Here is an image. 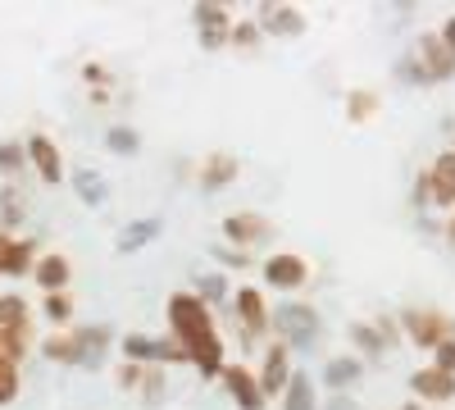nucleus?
Segmentation results:
<instances>
[{
  "label": "nucleus",
  "instance_id": "nucleus-1",
  "mask_svg": "<svg viewBox=\"0 0 455 410\" xmlns=\"http://www.w3.org/2000/svg\"><path fill=\"white\" fill-rule=\"evenodd\" d=\"M169 319H173V333L182 342H196V338L210 333V319H205L196 296H173V301H169Z\"/></svg>",
  "mask_w": 455,
  "mask_h": 410
},
{
  "label": "nucleus",
  "instance_id": "nucleus-2",
  "mask_svg": "<svg viewBox=\"0 0 455 410\" xmlns=\"http://www.w3.org/2000/svg\"><path fill=\"white\" fill-rule=\"evenodd\" d=\"M274 324L287 333L296 347H310L315 333H319V315H315L310 306H278V310H274Z\"/></svg>",
  "mask_w": 455,
  "mask_h": 410
},
{
  "label": "nucleus",
  "instance_id": "nucleus-3",
  "mask_svg": "<svg viewBox=\"0 0 455 410\" xmlns=\"http://www.w3.org/2000/svg\"><path fill=\"white\" fill-rule=\"evenodd\" d=\"M28 156H32L36 173H42V182H60L64 165H60V151H55V141H51V137L32 133V137H28Z\"/></svg>",
  "mask_w": 455,
  "mask_h": 410
},
{
  "label": "nucleus",
  "instance_id": "nucleus-4",
  "mask_svg": "<svg viewBox=\"0 0 455 410\" xmlns=\"http://www.w3.org/2000/svg\"><path fill=\"white\" fill-rule=\"evenodd\" d=\"M264 274H269L274 287H300L306 283V265H300L296 255H274L269 265H264Z\"/></svg>",
  "mask_w": 455,
  "mask_h": 410
},
{
  "label": "nucleus",
  "instance_id": "nucleus-5",
  "mask_svg": "<svg viewBox=\"0 0 455 410\" xmlns=\"http://www.w3.org/2000/svg\"><path fill=\"white\" fill-rule=\"evenodd\" d=\"M428 188H433V197H437L442 205L455 201V151H446V156L437 160V169H433V178H428Z\"/></svg>",
  "mask_w": 455,
  "mask_h": 410
},
{
  "label": "nucleus",
  "instance_id": "nucleus-6",
  "mask_svg": "<svg viewBox=\"0 0 455 410\" xmlns=\"http://www.w3.org/2000/svg\"><path fill=\"white\" fill-rule=\"evenodd\" d=\"M160 229H164L160 219H137L132 229H124V233H119V251H137V246H146V242H156V237H160Z\"/></svg>",
  "mask_w": 455,
  "mask_h": 410
},
{
  "label": "nucleus",
  "instance_id": "nucleus-7",
  "mask_svg": "<svg viewBox=\"0 0 455 410\" xmlns=\"http://www.w3.org/2000/svg\"><path fill=\"white\" fill-rule=\"evenodd\" d=\"M414 392H428V397H451L455 392V379L446 369H424V374H414Z\"/></svg>",
  "mask_w": 455,
  "mask_h": 410
},
{
  "label": "nucleus",
  "instance_id": "nucleus-8",
  "mask_svg": "<svg viewBox=\"0 0 455 410\" xmlns=\"http://www.w3.org/2000/svg\"><path fill=\"white\" fill-rule=\"evenodd\" d=\"M36 283H42L46 292H60V287L68 283V265H64L60 255H46L42 265H36Z\"/></svg>",
  "mask_w": 455,
  "mask_h": 410
},
{
  "label": "nucleus",
  "instance_id": "nucleus-9",
  "mask_svg": "<svg viewBox=\"0 0 455 410\" xmlns=\"http://www.w3.org/2000/svg\"><path fill=\"white\" fill-rule=\"evenodd\" d=\"M73 188H78V197H83L87 205H105V182H100V173L78 169V173H73Z\"/></svg>",
  "mask_w": 455,
  "mask_h": 410
},
{
  "label": "nucleus",
  "instance_id": "nucleus-10",
  "mask_svg": "<svg viewBox=\"0 0 455 410\" xmlns=\"http://www.w3.org/2000/svg\"><path fill=\"white\" fill-rule=\"evenodd\" d=\"M287 410H315V388L306 374H291L287 383Z\"/></svg>",
  "mask_w": 455,
  "mask_h": 410
},
{
  "label": "nucleus",
  "instance_id": "nucleus-11",
  "mask_svg": "<svg viewBox=\"0 0 455 410\" xmlns=\"http://www.w3.org/2000/svg\"><path fill=\"white\" fill-rule=\"evenodd\" d=\"M283 383H287V356L269 351V356H264V392H278Z\"/></svg>",
  "mask_w": 455,
  "mask_h": 410
},
{
  "label": "nucleus",
  "instance_id": "nucleus-12",
  "mask_svg": "<svg viewBox=\"0 0 455 410\" xmlns=\"http://www.w3.org/2000/svg\"><path fill=\"white\" fill-rule=\"evenodd\" d=\"M228 388H233V397H242L246 410H259V388L242 374V369H228Z\"/></svg>",
  "mask_w": 455,
  "mask_h": 410
},
{
  "label": "nucleus",
  "instance_id": "nucleus-13",
  "mask_svg": "<svg viewBox=\"0 0 455 410\" xmlns=\"http://www.w3.org/2000/svg\"><path fill=\"white\" fill-rule=\"evenodd\" d=\"M23 296H0V328L10 333H23Z\"/></svg>",
  "mask_w": 455,
  "mask_h": 410
},
{
  "label": "nucleus",
  "instance_id": "nucleus-14",
  "mask_svg": "<svg viewBox=\"0 0 455 410\" xmlns=\"http://www.w3.org/2000/svg\"><path fill=\"white\" fill-rule=\"evenodd\" d=\"M105 141H109L114 156H132V151H137V133H132V128H109Z\"/></svg>",
  "mask_w": 455,
  "mask_h": 410
},
{
  "label": "nucleus",
  "instance_id": "nucleus-15",
  "mask_svg": "<svg viewBox=\"0 0 455 410\" xmlns=\"http://www.w3.org/2000/svg\"><path fill=\"white\" fill-rule=\"evenodd\" d=\"M355 379H360V365H355V360H332V365H328V383H332V388L355 383Z\"/></svg>",
  "mask_w": 455,
  "mask_h": 410
},
{
  "label": "nucleus",
  "instance_id": "nucleus-16",
  "mask_svg": "<svg viewBox=\"0 0 455 410\" xmlns=\"http://www.w3.org/2000/svg\"><path fill=\"white\" fill-rule=\"evenodd\" d=\"M264 23H269L274 32H300V19L291 10H264Z\"/></svg>",
  "mask_w": 455,
  "mask_h": 410
},
{
  "label": "nucleus",
  "instance_id": "nucleus-17",
  "mask_svg": "<svg viewBox=\"0 0 455 410\" xmlns=\"http://www.w3.org/2000/svg\"><path fill=\"white\" fill-rule=\"evenodd\" d=\"M23 146H14V141H0V173H14L19 165H23Z\"/></svg>",
  "mask_w": 455,
  "mask_h": 410
},
{
  "label": "nucleus",
  "instance_id": "nucleus-18",
  "mask_svg": "<svg viewBox=\"0 0 455 410\" xmlns=\"http://www.w3.org/2000/svg\"><path fill=\"white\" fill-rule=\"evenodd\" d=\"M233 173H237V165H233V160H214V165H210V173H205V188H210V192H219V182H223V178H233Z\"/></svg>",
  "mask_w": 455,
  "mask_h": 410
},
{
  "label": "nucleus",
  "instance_id": "nucleus-19",
  "mask_svg": "<svg viewBox=\"0 0 455 410\" xmlns=\"http://www.w3.org/2000/svg\"><path fill=\"white\" fill-rule=\"evenodd\" d=\"M14 388H19V374H14V365H10V360H0V406H5V401L14 397Z\"/></svg>",
  "mask_w": 455,
  "mask_h": 410
},
{
  "label": "nucleus",
  "instance_id": "nucleus-20",
  "mask_svg": "<svg viewBox=\"0 0 455 410\" xmlns=\"http://www.w3.org/2000/svg\"><path fill=\"white\" fill-rule=\"evenodd\" d=\"M228 233H233V237H259L264 229H259V219H228Z\"/></svg>",
  "mask_w": 455,
  "mask_h": 410
},
{
  "label": "nucleus",
  "instance_id": "nucleus-21",
  "mask_svg": "<svg viewBox=\"0 0 455 410\" xmlns=\"http://www.w3.org/2000/svg\"><path fill=\"white\" fill-rule=\"evenodd\" d=\"M124 351H128V356H137V360H150V356H156V342H146V338H128V342H124Z\"/></svg>",
  "mask_w": 455,
  "mask_h": 410
},
{
  "label": "nucleus",
  "instance_id": "nucleus-22",
  "mask_svg": "<svg viewBox=\"0 0 455 410\" xmlns=\"http://www.w3.org/2000/svg\"><path fill=\"white\" fill-rule=\"evenodd\" d=\"M46 315H51V319H68V301H64L60 292H51V296H46Z\"/></svg>",
  "mask_w": 455,
  "mask_h": 410
},
{
  "label": "nucleus",
  "instance_id": "nucleus-23",
  "mask_svg": "<svg viewBox=\"0 0 455 410\" xmlns=\"http://www.w3.org/2000/svg\"><path fill=\"white\" fill-rule=\"evenodd\" d=\"M242 315H246L251 324H259V296H255V292H242Z\"/></svg>",
  "mask_w": 455,
  "mask_h": 410
},
{
  "label": "nucleus",
  "instance_id": "nucleus-24",
  "mask_svg": "<svg viewBox=\"0 0 455 410\" xmlns=\"http://www.w3.org/2000/svg\"><path fill=\"white\" fill-rule=\"evenodd\" d=\"M201 292H205V296H223V278H219V274H205V278H201Z\"/></svg>",
  "mask_w": 455,
  "mask_h": 410
},
{
  "label": "nucleus",
  "instance_id": "nucleus-25",
  "mask_svg": "<svg viewBox=\"0 0 455 410\" xmlns=\"http://www.w3.org/2000/svg\"><path fill=\"white\" fill-rule=\"evenodd\" d=\"M437 360H442V369H446V374H455V347H451V342H442Z\"/></svg>",
  "mask_w": 455,
  "mask_h": 410
},
{
  "label": "nucleus",
  "instance_id": "nucleus-26",
  "mask_svg": "<svg viewBox=\"0 0 455 410\" xmlns=\"http://www.w3.org/2000/svg\"><path fill=\"white\" fill-rule=\"evenodd\" d=\"M332 410H355L351 401H332Z\"/></svg>",
  "mask_w": 455,
  "mask_h": 410
},
{
  "label": "nucleus",
  "instance_id": "nucleus-27",
  "mask_svg": "<svg viewBox=\"0 0 455 410\" xmlns=\"http://www.w3.org/2000/svg\"><path fill=\"white\" fill-rule=\"evenodd\" d=\"M410 410H419V406H410Z\"/></svg>",
  "mask_w": 455,
  "mask_h": 410
}]
</instances>
